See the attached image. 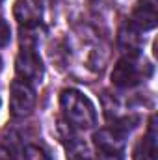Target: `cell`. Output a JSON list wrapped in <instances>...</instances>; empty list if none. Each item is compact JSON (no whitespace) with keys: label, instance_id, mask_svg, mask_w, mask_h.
Returning a JSON list of instances; mask_svg holds the SVG:
<instances>
[{"label":"cell","instance_id":"5b68a950","mask_svg":"<svg viewBox=\"0 0 158 160\" xmlns=\"http://www.w3.org/2000/svg\"><path fill=\"white\" fill-rule=\"evenodd\" d=\"M156 8H158V0H138L128 22L134 28H138L140 32L153 30L156 26V19H158Z\"/></svg>","mask_w":158,"mask_h":160},{"label":"cell","instance_id":"30bf717a","mask_svg":"<svg viewBox=\"0 0 158 160\" xmlns=\"http://www.w3.org/2000/svg\"><path fill=\"white\" fill-rule=\"evenodd\" d=\"M9 41H11V28L7 24V21L4 17H0V48L7 47Z\"/></svg>","mask_w":158,"mask_h":160},{"label":"cell","instance_id":"7c38bea8","mask_svg":"<svg viewBox=\"0 0 158 160\" xmlns=\"http://www.w3.org/2000/svg\"><path fill=\"white\" fill-rule=\"evenodd\" d=\"M0 71H2V60H0Z\"/></svg>","mask_w":158,"mask_h":160},{"label":"cell","instance_id":"277c9868","mask_svg":"<svg viewBox=\"0 0 158 160\" xmlns=\"http://www.w3.org/2000/svg\"><path fill=\"white\" fill-rule=\"evenodd\" d=\"M15 73H17V78L30 86H37L43 82L45 65L41 62V56L37 54V48L21 47V52L17 54V60H15Z\"/></svg>","mask_w":158,"mask_h":160},{"label":"cell","instance_id":"52a82bcc","mask_svg":"<svg viewBox=\"0 0 158 160\" xmlns=\"http://www.w3.org/2000/svg\"><path fill=\"white\" fill-rule=\"evenodd\" d=\"M13 15L21 26H39L43 17L41 0H17L13 6Z\"/></svg>","mask_w":158,"mask_h":160},{"label":"cell","instance_id":"9c48e42d","mask_svg":"<svg viewBox=\"0 0 158 160\" xmlns=\"http://www.w3.org/2000/svg\"><path fill=\"white\" fill-rule=\"evenodd\" d=\"M22 158L24 160H52L48 151L43 145H37V143H26L24 149H22Z\"/></svg>","mask_w":158,"mask_h":160},{"label":"cell","instance_id":"7a4b0ae2","mask_svg":"<svg viewBox=\"0 0 158 160\" xmlns=\"http://www.w3.org/2000/svg\"><path fill=\"white\" fill-rule=\"evenodd\" d=\"M153 77V65L141 56H123L112 71V84L119 89H134Z\"/></svg>","mask_w":158,"mask_h":160},{"label":"cell","instance_id":"4fadbf2b","mask_svg":"<svg viewBox=\"0 0 158 160\" xmlns=\"http://www.w3.org/2000/svg\"><path fill=\"white\" fill-rule=\"evenodd\" d=\"M0 2H2V0H0Z\"/></svg>","mask_w":158,"mask_h":160},{"label":"cell","instance_id":"8992f818","mask_svg":"<svg viewBox=\"0 0 158 160\" xmlns=\"http://www.w3.org/2000/svg\"><path fill=\"white\" fill-rule=\"evenodd\" d=\"M156 118L151 116L147 134L138 140V143L132 149V158L134 160H156L158 145H156Z\"/></svg>","mask_w":158,"mask_h":160},{"label":"cell","instance_id":"8fae6325","mask_svg":"<svg viewBox=\"0 0 158 160\" xmlns=\"http://www.w3.org/2000/svg\"><path fill=\"white\" fill-rule=\"evenodd\" d=\"M0 160H15L13 158V155L9 153V149L4 147V145H0Z\"/></svg>","mask_w":158,"mask_h":160},{"label":"cell","instance_id":"3957f363","mask_svg":"<svg viewBox=\"0 0 158 160\" xmlns=\"http://www.w3.org/2000/svg\"><path fill=\"white\" fill-rule=\"evenodd\" d=\"M37 97H36V88L15 78L9 86V112L15 119H24L28 118L34 108H36Z\"/></svg>","mask_w":158,"mask_h":160},{"label":"cell","instance_id":"6da1fadb","mask_svg":"<svg viewBox=\"0 0 158 160\" xmlns=\"http://www.w3.org/2000/svg\"><path fill=\"white\" fill-rule=\"evenodd\" d=\"M60 106L67 127L73 130H89L97 125V110L93 102L78 89H63L60 95Z\"/></svg>","mask_w":158,"mask_h":160},{"label":"cell","instance_id":"ba28073f","mask_svg":"<svg viewBox=\"0 0 158 160\" xmlns=\"http://www.w3.org/2000/svg\"><path fill=\"white\" fill-rule=\"evenodd\" d=\"M117 45L123 56H141V47H143L141 32L138 28H134L130 22H125L119 28Z\"/></svg>","mask_w":158,"mask_h":160}]
</instances>
